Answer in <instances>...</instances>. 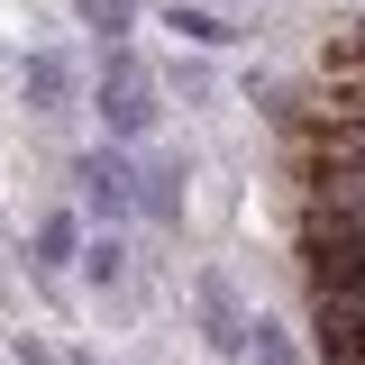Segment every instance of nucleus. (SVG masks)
Listing matches in <instances>:
<instances>
[{
    "instance_id": "obj_1",
    "label": "nucleus",
    "mask_w": 365,
    "mask_h": 365,
    "mask_svg": "<svg viewBox=\"0 0 365 365\" xmlns=\"http://www.w3.org/2000/svg\"><path fill=\"white\" fill-rule=\"evenodd\" d=\"M91 110H101V137H110V146H146V137L165 128V83L146 73V55H137V46H101Z\"/></svg>"
},
{
    "instance_id": "obj_2",
    "label": "nucleus",
    "mask_w": 365,
    "mask_h": 365,
    "mask_svg": "<svg viewBox=\"0 0 365 365\" xmlns=\"http://www.w3.org/2000/svg\"><path fill=\"white\" fill-rule=\"evenodd\" d=\"M302 256H311V283H319V292H356V283H365V201L319 192V201H311V237H302Z\"/></svg>"
},
{
    "instance_id": "obj_3",
    "label": "nucleus",
    "mask_w": 365,
    "mask_h": 365,
    "mask_svg": "<svg viewBox=\"0 0 365 365\" xmlns=\"http://www.w3.org/2000/svg\"><path fill=\"white\" fill-rule=\"evenodd\" d=\"M73 182H83V210L101 228H119V220H137L146 210V146H83L73 155Z\"/></svg>"
},
{
    "instance_id": "obj_4",
    "label": "nucleus",
    "mask_w": 365,
    "mask_h": 365,
    "mask_svg": "<svg viewBox=\"0 0 365 365\" xmlns=\"http://www.w3.org/2000/svg\"><path fill=\"white\" fill-rule=\"evenodd\" d=\"M192 319H201V347L210 356H247V338H256V311H247V292H237L228 265L192 274Z\"/></svg>"
},
{
    "instance_id": "obj_5",
    "label": "nucleus",
    "mask_w": 365,
    "mask_h": 365,
    "mask_svg": "<svg viewBox=\"0 0 365 365\" xmlns=\"http://www.w3.org/2000/svg\"><path fill=\"white\" fill-rule=\"evenodd\" d=\"M19 91H28V110H37V119H64V110L83 101V64H73L64 46H46V55L19 64Z\"/></svg>"
},
{
    "instance_id": "obj_6",
    "label": "nucleus",
    "mask_w": 365,
    "mask_h": 365,
    "mask_svg": "<svg viewBox=\"0 0 365 365\" xmlns=\"http://www.w3.org/2000/svg\"><path fill=\"white\" fill-rule=\"evenodd\" d=\"M155 28L182 37L192 55H228V46H237V28H228L220 9H201V0H155Z\"/></svg>"
},
{
    "instance_id": "obj_7",
    "label": "nucleus",
    "mask_w": 365,
    "mask_h": 365,
    "mask_svg": "<svg viewBox=\"0 0 365 365\" xmlns=\"http://www.w3.org/2000/svg\"><path fill=\"white\" fill-rule=\"evenodd\" d=\"M319 192H338V201H365V119L329 128V146H319Z\"/></svg>"
},
{
    "instance_id": "obj_8",
    "label": "nucleus",
    "mask_w": 365,
    "mask_h": 365,
    "mask_svg": "<svg viewBox=\"0 0 365 365\" xmlns=\"http://www.w3.org/2000/svg\"><path fill=\"white\" fill-rule=\"evenodd\" d=\"M83 265V220L73 210H46L37 237H28V274H73Z\"/></svg>"
},
{
    "instance_id": "obj_9",
    "label": "nucleus",
    "mask_w": 365,
    "mask_h": 365,
    "mask_svg": "<svg viewBox=\"0 0 365 365\" xmlns=\"http://www.w3.org/2000/svg\"><path fill=\"white\" fill-rule=\"evenodd\" d=\"M182 182H192L182 155H146V220L155 228H182Z\"/></svg>"
},
{
    "instance_id": "obj_10",
    "label": "nucleus",
    "mask_w": 365,
    "mask_h": 365,
    "mask_svg": "<svg viewBox=\"0 0 365 365\" xmlns=\"http://www.w3.org/2000/svg\"><path fill=\"white\" fill-rule=\"evenodd\" d=\"M73 19H83V37L128 46V37H137V19H146V0H73Z\"/></svg>"
},
{
    "instance_id": "obj_11",
    "label": "nucleus",
    "mask_w": 365,
    "mask_h": 365,
    "mask_svg": "<svg viewBox=\"0 0 365 365\" xmlns=\"http://www.w3.org/2000/svg\"><path fill=\"white\" fill-rule=\"evenodd\" d=\"M83 274L101 283V292H119V283H128V237H119V228H101V237H83Z\"/></svg>"
},
{
    "instance_id": "obj_12",
    "label": "nucleus",
    "mask_w": 365,
    "mask_h": 365,
    "mask_svg": "<svg viewBox=\"0 0 365 365\" xmlns=\"http://www.w3.org/2000/svg\"><path fill=\"white\" fill-rule=\"evenodd\" d=\"M247 356H256V365H302V347H292V329H283V319H256Z\"/></svg>"
},
{
    "instance_id": "obj_13",
    "label": "nucleus",
    "mask_w": 365,
    "mask_h": 365,
    "mask_svg": "<svg viewBox=\"0 0 365 365\" xmlns=\"http://www.w3.org/2000/svg\"><path fill=\"white\" fill-rule=\"evenodd\" d=\"M165 83H174L182 101H192V110H201V101H210V91H220V83H210V64H182V55H174V73H165Z\"/></svg>"
},
{
    "instance_id": "obj_14",
    "label": "nucleus",
    "mask_w": 365,
    "mask_h": 365,
    "mask_svg": "<svg viewBox=\"0 0 365 365\" xmlns=\"http://www.w3.org/2000/svg\"><path fill=\"white\" fill-rule=\"evenodd\" d=\"M9 356H19V365H64V356H55V347L37 338V329H19V338H9Z\"/></svg>"
},
{
    "instance_id": "obj_15",
    "label": "nucleus",
    "mask_w": 365,
    "mask_h": 365,
    "mask_svg": "<svg viewBox=\"0 0 365 365\" xmlns=\"http://www.w3.org/2000/svg\"><path fill=\"white\" fill-rule=\"evenodd\" d=\"M64 365H101V356H64Z\"/></svg>"
}]
</instances>
